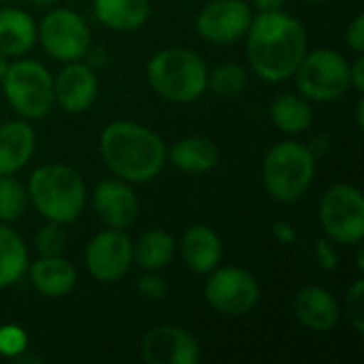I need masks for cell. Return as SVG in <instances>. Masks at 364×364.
<instances>
[{
	"label": "cell",
	"mask_w": 364,
	"mask_h": 364,
	"mask_svg": "<svg viewBox=\"0 0 364 364\" xmlns=\"http://www.w3.org/2000/svg\"><path fill=\"white\" fill-rule=\"evenodd\" d=\"M247 60L252 70L269 81L279 83L294 77L307 49L303 23L279 11H260L247 28Z\"/></svg>",
	"instance_id": "6da1fadb"
},
{
	"label": "cell",
	"mask_w": 364,
	"mask_h": 364,
	"mask_svg": "<svg viewBox=\"0 0 364 364\" xmlns=\"http://www.w3.org/2000/svg\"><path fill=\"white\" fill-rule=\"evenodd\" d=\"M98 147L107 168L128 183H147L166 166V145L162 136L130 119L109 124L100 134Z\"/></svg>",
	"instance_id": "7a4b0ae2"
},
{
	"label": "cell",
	"mask_w": 364,
	"mask_h": 364,
	"mask_svg": "<svg viewBox=\"0 0 364 364\" xmlns=\"http://www.w3.org/2000/svg\"><path fill=\"white\" fill-rule=\"evenodd\" d=\"M28 200L34 209L55 224L75 222L87 198L83 177L66 164H45L30 175L28 181Z\"/></svg>",
	"instance_id": "3957f363"
},
{
	"label": "cell",
	"mask_w": 364,
	"mask_h": 364,
	"mask_svg": "<svg viewBox=\"0 0 364 364\" xmlns=\"http://www.w3.org/2000/svg\"><path fill=\"white\" fill-rule=\"evenodd\" d=\"M147 81L164 100L188 105L209 90V68L198 53L183 47H168L149 58Z\"/></svg>",
	"instance_id": "277c9868"
},
{
	"label": "cell",
	"mask_w": 364,
	"mask_h": 364,
	"mask_svg": "<svg viewBox=\"0 0 364 364\" xmlns=\"http://www.w3.org/2000/svg\"><path fill=\"white\" fill-rule=\"evenodd\" d=\"M316 177V156L299 141H282L262 160V183L277 203L301 200Z\"/></svg>",
	"instance_id": "5b68a950"
},
{
	"label": "cell",
	"mask_w": 364,
	"mask_h": 364,
	"mask_svg": "<svg viewBox=\"0 0 364 364\" xmlns=\"http://www.w3.org/2000/svg\"><path fill=\"white\" fill-rule=\"evenodd\" d=\"M2 87L9 105L23 119H41L53 107V75L36 60H17L9 64Z\"/></svg>",
	"instance_id": "8992f818"
},
{
	"label": "cell",
	"mask_w": 364,
	"mask_h": 364,
	"mask_svg": "<svg viewBox=\"0 0 364 364\" xmlns=\"http://www.w3.org/2000/svg\"><path fill=\"white\" fill-rule=\"evenodd\" d=\"M294 77L296 90L307 100H337L350 90V62L337 49H314L305 53Z\"/></svg>",
	"instance_id": "52a82bcc"
},
{
	"label": "cell",
	"mask_w": 364,
	"mask_h": 364,
	"mask_svg": "<svg viewBox=\"0 0 364 364\" xmlns=\"http://www.w3.org/2000/svg\"><path fill=\"white\" fill-rule=\"evenodd\" d=\"M320 224L337 245H358L364 237V196L356 186L335 183L320 200Z\"/></svg>",
	"instance_id": "ba28073f"
},
{
	"label": "cell",
	"mask_w": 364,
	"mask_h": 364,
	"mask_svg": "<svg viewBox=\"0 0 364 364\" xmlns=\"http://www.w3.org/2000/svg\"><path fill=\"white\" fill-rule=\"evenodd\" d=\"M207 275L205 299L218 314L241 318L258 305L260 286L250 271L241 267H215Z\"/></svg>",
	"instance_id": "9c48e42d"
},
{
	"label": "cell",
	"mask_w": 364,
	"mask_h": 364,
	"mask_svg": "<svg viewBox=\"0 0 364 364\" xmlns=\"http://www.w3.org/2000/svg\"><path fill=\"white\" fill-rule=\"evenodd\" d=\"M36 41H41L43 49L51 58L66 64L77 62L87 53L92 45V32L79 13L70 9H53L43 17Z\"/></svg>",
	"instance_id": "30bf717a"
},
{
	"label": "cell",
	"mask_w": 364,
	"mask_h": 364,
	"mask_svg": "<svg viewBox=\"0 0 364 364\" xmlns=\"http://www.w3.org/2000/svg\"><path fill=\"white\" fill-rule=\"evenodd\" d=\"M132 262V239L119 228L100 230L85 247L87 273L98 284L119 282L130 271Z\"/></svg>",
	"instance_id": "8fae6325"
},
{
	"label": "cell",
	"mask_w": 364,
	"mask_h": 364,
	"mask_svg": "<svg viewBox=\"0 0 364 364\" xmlns=\"http://www.w3.org/2000/svg\"><path fill=\"white\" fill-rule=\"evenodd\" d=\"M252 17L245 0H211L200 9L196 30L213 45H232L247 34Z\"/></svg>",
	"instance_id": "7c38bea8"
},
{
	"label": "cell",
	"mask_w": 364,
	"mask_h": 364,
	"mask_svg": "<svg viewBox=\"0 0 364 364\" xmlns=\"http://www.w3.org/2000/svg\"><path fill=\"white\" fill-rule=\"evenodd\" d=\"M141 358L147 364H198L200 346L186 328L162 324L143 335Z\"/></svg>",
	"instance_id": "4fadbf2b"
},
{
	"label": "cell",
	"mask_w": 364,
	"mask_h": 364,
	"mask_svg": "<svg viewBox=\"0 0 364 364\" xmlns=\"http://www.w3.org/2000/svg\"><path fill=\"white\" fill-rule=\"evenodd\" d=\"M94 211L107 228H128L139 215V198L132 186L124 179H105L96 186Z\"/></svg>",
	"instance_id": "5bb4252c"
},
{
	"label": "cell",
	"mask_w": 364,
	"mask_h": 364,
	"mask_svg": "<svg viewBox=\"0 0 364 364\" xmlns=\"http://www.w3.org/2000/svg\"><path fill=\"white\" fill-rule=\"evenodd\" d=\"M98 94V79L87 64L66 62V66L53 77V100L66 113H85Z\"/></svg>",
	"instance_id": "9a60e30c"
},
{
	"label": "cell",
	"mask_w": 364,
	"mask_h": 364,
	"mask_svg": "<svg viewBox=\"0 0 364 364\" xmlns=\"http://www.w3.org/2000/svg\"><path fill=\"white\" fill-rule=\"evenodd\" d=\"M292 311L296 320L314 333H331L341 320V307L335 294L322 286H307L296 292L292 301Z\"/></svg>",
	"instance_id": "2e32d148"
},
{
	"label": "cell",
	"mask_w": 364,
	"mask_h": 364,
	"mask_svg": "<svg viewBox=\"0 0 364 364\" xmlns=\"http://www.w3.org/2000/svg\"><path fill=\"white\" fill-rule=\"evenodd\" d=\"M179 254L186 267L194 273L207 275L222 262V239L211 226L194 224L186 230L179 243Z\"/></svg>",
	"instance_id": "e0dca14e"
},
{
	"label": "cell",
	"mask_w": 364,
	"mask_h": 364,
	"mask_svg": "<svg viewBox=\"0 0 364 364\" xmlns=\"http://www.w3.org/2000/svg\"><path fill=\"white\" fill-rule=\"evenodd\" d=\"M26 275L36 292L49 299L66 296L77 284L75 267L60 254V256H38V260L28 264Z\"/></svg>",
	"instance_id": "ac0fdd59"
},
{
	"label": "cell",
	"mask_w": 364,
	"mask_h": 364,
	"mask_svg": "<svg viewBox=\"0 0 364 364\" xmlns=\"http://www.w3.org/2000/svg\"><path fill=\"white\" fill-rule=\"evenodd\" d=\"M36 149V132L26 122L0 124V177L21 171Z\"/></svg>",
	"instance_id": "d6986e66"
},
{
	"label": "cell",
	"mask_w": 364,
	"mask_h": 364,
	"mask_svg": "<svg viewBox=\"0 0 364 364\" xmlns=\"http://www.w3.org/2000/svg\"><path fill=\"white\" fill-rule=\"evenodd\" d=\"M166 162H171L173 166H177L183 173L198 175V173H207L218 166L220 149L211 139L190 134V136H183L177 143H173L171 149H166Z\"/></svg>",
	"instance_id": "ffe728a7"
},
{
	"label": "cell",
	"mask_w": 364,
	"mask_h": 364,
	"mask_svg": "<svg viewBox=\"0 0 364 364\" xmlns=\"http://www.w3.org/2000/svg\"><path fill=\"white\" fill-rule=\"evenodd\" d=\"M38 38V26L30 13L21 9L0 11V53L17 58L28 53Z\"/></svg>",
	"instance_id": "44dd1931"
},
{
	"label": "cell",
	"mask_w": 364,
	"mask_h": 364,
	"mask_svg": "<svg viewBox=\"0 0 364 364\" xmlns=\"http://www.w3.org/2000/svg\"><path fill=\"white\" fill-rule=\"evenodd\" d=\"M96 19L115 32L139 30L149 17V0H94Z\"/></svg>",
	"instance_id": "7402d4cb"
},
{
	"label": "cell",
	"mask_w": 364,
	"mask_h": 364,
	"mask_svg": "<svg viewBox=\"0 0 364 364\" xmlns=\"http://www.w3.org/2000/svg\"><path fill=\"white\" fill-rule=\"evenodd\" d=\"M175 252H177L175 239L162 228L145 230L136 239V243H132V260L145 271L166 269L173 262Z\"/></svg>",
	"instance_id": "603a6c76"
},
{
	"label": "cell",
	"mask_w": 364,
	"mask_h": 364,
	"mask_svg": "<svg viewBox=\"0 0 364 364\" xmlns=\"http://www.w3.org/2000/svg\"><path fill=\"white\" fill-rule=\"evenodd\" d=\"M28 247L21 237L0 222V288L15 286L28 271Z\"/></svg>",
	"instance_id": "cb8c5ba5"
},
{
	"label": "cell",
	"mask_w": 364,
	"mask_h": 364,
	"mask_svg": "<svg viewBox=\"0 0 364 364\" xmlns=\"http://www.w3.org/2000/svg\"><path fill=\"white\" fill-rule=\"evenodd\" d=\"M271 119L282 132L301 134L311 126L314 109L301 94H279L271 102Z\"/></svg>",
	"instance_id": "d4e9b609"
},
{
	"label": "cell",
	"mask_w": 364,
	"mask_h": 364,
	"mask_svg": "<svg viewBox=\"0 0 364 364\" xmlns=\"http://www.w3.org/2000/svg\"><path fill=\"white\" fill-rule=\"evenodd\" d=\"M28 207V190L13 177H0V222L11 224L17 222Z\"/></svg>",
	"instance_id": "484cf974"
},
{
	"label": "cell",
	"mask_w": 364,
	"mask_h": 364,
	"mask_svg": "<svg viewBox=\"0 0 364 364\" xmlns=\"http://www.w3.org/2000/svg\"><path fill=\"white\" fill-rule=\"evenodd\" d=\"M245 85H247V75H245V68L239 64H222L213 68L207 81V87H211V92L222 98L241 94Z\"/></svg>",
	"instance_id": "4316f807"
},
{
	"label": "cell",
	"mask_w": 364,
	"mask_h": 364,
	"mask_svg": "<svg viewBox=\"0 0 364 364\" xmlns=\"http://www.w3.org/2000/svg\"><path fill=\"white\" fill-rule=\"evenodd\" d=\"M34 245L41 256H60L66 247V232L62 224L47 222L34 235Z\"/></svg>",
	"instance_id": "83f0119b"
},
{
	"label": "cell",
	"mask_w": 364,
	"mask_h": 364,
	"mask_svg": "<svg viewBox=\"0 0 364 364\" xmlns=\"http://www.w3.org/2000/svg\"><path fill=\"white\" fill-rule=\"evenodd\" d=\"M28 350V335L17 324L0 326V356L17 360Z\"/></svg>",
	"instance_id": "f1b7e54d"
},
{
	"label": "cell",
	"mask_w": 364,
	"mask_h": 364,
	"mask_svg": "<svg viewBox=\"0 0 364 364\" xmlns=\"http://www.w3.org/2000/svg\"><path fill=\"white\" fill-rule=\"evenodd\" d=\"M346 314L352 328L363 335L364 333V282L356 279L346 294Z\"/></svg>",
	"instance_id": "f546056e"
},
{
	"label": "cell",
	"mask_w": 364,
	"mask_h": 364,
	"mask_svg": "<svg viewBox=\"0 0 364 364\" xmlns=\"http://www.w3.org/2000/svg\"><path fill=\"white\" fill-rule=\"evenodd\" d=\"M136 292L147 301H162L168 294V286L160 275H156V271H149L136 279Z\"/></svg>",
	"instance_id": "4dcf8cb0"
},
{
	"label": "cell",
	"mask_w": 364,
	"mask_h": 364,
	"mask_svg": "<svg viewBox=\"0 0 364 364\" xmlns=\"http://www.w3.org/2000/svg\"><path fill=\"white\" fill-rule=\"evenodd\" d=\"M316 260L322 271H337L339 269V254L331 239H320L316 243Z\"/></svg>",
	"instance_id": "1f68e13d"
},
{
	"label": "cell",
	"mask_w": 364,
	"mask_h": 364,
	"mask_svg": "<svg viewBox=\"0 0 364 364\" xmlns=\"http://www.w3.org/2000/svg\"><path fill=\"white\" fill-rule=\"evenodd\" d=\"M346 41H348V45L352 47V51H354V53H363L364 51V15L363 13H358V15L350 21V26H348V30H346Z\"/></svg>",
	"instance_id": "d6a6232c"
},
{
	"label": "cell",
	"mask_w": 364,
	"mask_h": 364,
	"mask_svg": "<svg viewBox=\"0 0 364 364\" xmlns=\"http://www.w3.org/2000/svg\"><path fill=\"white\" fill-rule=\"evenodd\" d=\"M350 87H354L358 94L364 92V58L363 53H356V60L350 64Z\"/></svg>",
	"instance_id": "836d02e7"
},
{
	"label": "cell",
	"mask_w": 364,
	"mask_h": 364,
	"mask_svg": "<svg viewBox=\"0 0 364 364\" xmlns=\"http://www.w3.org/2000/svg\"><path fill=\"white\" fill-rule=\"evenodd\" d=\"M273 237L284 245H292L296 241V230L290 222H275L273 224Z\"/></svg>",
	"instance_id": "e575fe53"
},
{
	"label": "cell",
	"mask_w": 364,
	"mask_h": 364,
	"mask_svg": "<svg viewBox=\"0 0 364 364\" xmlns=\"http://www.w3.org/2000/svg\"><path fill=\"white\" fill-rule=\"evenodd\" d=\"M286 0H254V6L258 11H279L284 9Z\"/></svg>",
	"instance_id": "d590c367"
},
{
	"label": "cell",
	"mask_w": 364,
	"mask_h": 364,
	"mask_svg": "<svg viewBox=\"0 0 364 364\" xmlns=\"http://www.w3.org/2000/svg\"><path fill=\"white\" fill-rule=\"evenodd\" d=\"M363 111H364V100L360 98L358 105H356V122H358V128H363Z\"/></svg>",
	"instance_id": "8d00e7d4"
},
{
	"label": "cell",
	"mask_w": 364,
	"mask_h": 364,
	"mask_svg": "<svg viewBox=\"0 0 364 364\" xmlns=\"http://www.w3.org/2000/svg\"><path fill=\"white\" fill-rule=\"evenodd\" d=\"M6 68H9V60H6V55H2V53H0V81H2V77H4V73H6Z\"/></svg>",
	"instance_id": "74e56055"
},
{
	"label": "cell",
	"mask_w": 364,
	"mask_h": 364,
	"mask_svg": "<svg viewBox=\"0 0 364 364\" xmlns=\"http://www.w3.org/2000/svg\"><path fill=\"white\" fill-rule=\"evenodd\" d=\"M356 264H358V271H364V254H363V247H358V256H356Z\"/></svg>",
	"instance_id": "f35d334b"
},
{
	"label": "cell",
	"mask_w": 364,
	"mask_h": 364,
	"mask_svg": "<svg viewBox=\"0 0 364 364\" xmlns=\"http://www.w3.org/2000/svg\"><path fill=\"white\" fill-rule=\"evenodd\" d=\"M32 4H53L55 0H30Z\"/></svg>",
	"instance_id": "ab89813d"
},
{
	"label": "cell",
	"mask_w": 364,
	"mask_h": 364,
	"mask_svg": "<svg viewBox=\"0 0 364 364\" xmlns=\"http://www.w3.org/2000/svg\"><path fill=\"white\" fill-rule=\"evenodd\" d=\"M309 2H326V0H309Z\"/></svg>",
	"instance_id": "60d3db41"
}]
</instances>
